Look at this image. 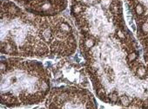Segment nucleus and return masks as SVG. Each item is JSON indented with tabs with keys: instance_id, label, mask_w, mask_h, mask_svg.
I'll use <instances>...</instances> for the list:
<instances>
[{
	"instance_id": "f257e3e1",
	"label": "nucleus",
	"mask_w": 148,
	"mask_h": 109,
	"mask_svg": "<svg viewBox=\"0 0 148 109\" xmlns=\"http://www.w3.org/2000/svg\"><path fill=\"white\" fill-rule=\"evenodd\" d=\"M1 52L23 57H64L74 53L76 39L61 17L18 16L1 18Z\"/></svg>"
},
{
	"instance_id": "f03ea898",
	"label": "nucleus",
	"mask_w": 148,
	"mask_h": 109,
	"mask_svg": "<svg viewBox=\"0 0 148 109\" xmlns=\"http://www.w3.org/2000/svg\"><path fill=\"white\" fill-rule=\"evenodd\" d=\"M50 74L42 63L21 58L1 62V104L7 107L37 105L50 93Z\"/></svg>"
},
{
	"instance_id": "7ed1b4c3",
	"label": "nucleus",
	"mask_w": 148,
	"mask_h": 109,
	"mask_svg": "<svg viewBox=\"0 0 148 109\" xmlns=\"http://www.w3.org/2000/svg\"><path fill=\"white\" fill-rule=\"evenodd\" d=\"M45 102L47 109H98L96 100L89 90L71 86L52 88Z\"/></svg>"
},
{
	"instance_id": "20e7f679",
	"label": "nucleus",
	"mask_w": 148,
	"mask_h": 109,
	"mask_svg": "<svg viewBox=\"0 0 148 109\" xmlns=\"http://www.w3.org/2000/svg\"><path fill=\"white\" fill-rule=\"evenodd\" d=\"M136 25L148 24V0H126Z\"/></svg>"
},
{
	"instance_id": "39448f33",
	"label": "nucleus",
	"mask_w": 148,
	"mask_h": 109,
	"mask_svg": "<svg viewBox=\"0 0 148 109\" xmlns=\"http://www.w3.org/2000/svg\"><path fill=\"white\" fill-rule=\"evenodd\" d=\"M36 109H45V107H38V108H36Z\"/></svg>"
},
{
	"instance_id": "423d86ee",
	"label": "nucleus",
	"mask_w": 148,
	"mask_h": 109,
	"mask_svg": "<svg viewBox=\"0 0 148 109\" xmlns=\"http://www.w3.org/2000/svg\"><path fill=\"white\" fill-rule=\"evenodd\" d=\"M128 109H129V108H128Z\"/></svg>"
}]
</instances>
